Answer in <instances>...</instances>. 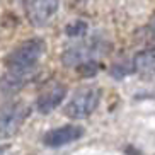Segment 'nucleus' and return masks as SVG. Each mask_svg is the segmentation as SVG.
I'll list each match as a JSON object with an SVG mask.
<instances>
[{"label": "nucleus", "instance_id": "1a4fd4ad", "mask_svg": "<svg viewBox=\"0 0 155 155\" xmlns=\"http://www.w3.org/2000/svg\"><path fill=\"white\" fill-rule=\"evenodd\" d=\"M87 32V24L82 22V21H75V22L68 24L67 26V34L73 38H80Z\"/></svg>", "mask_w": 155, "mask_h": 155}, {"label": "nucleus", "instance_id": "7ed1b4c3", "mask_svg": "<svg viewBox=\"0 0 155 155\" xmlns=\"http://www.w3.org/2000/svg\"><path fill=\"white\" fill-rule=\"evenodd\" d=\"M31 107L26 102H9L0 106V141L12 138L26 123Z\"/></svg>", "mask_w": 155, "mask_h": 155}, {"label": "nucleus", "instance_id": "f257e3e1", "mask_svg": "<svg viewBox=\"0 0 155 155\" xmlns=\"http://www.w3.org/2000/svg\"><path fill=\"white\" fill-rule=\"evenodd\" d=\"M46 51L43 39H28L17 45L9 55L5 56V75L0 78V92L14 94L21 91L26 84L34 77L38 63Z\"/></svg>", "mask_w": 155, "mask_h": 155}, {"label": "nucleus", "instance_id": "6e6552de", "mask_svg": "<svg viewBox=\"0 0 155 155\" xmlns=\"http://www.w3.org/2000/svg\"><path fill=\"white\" fill-rule=\"evenodd\" d=\"M130 63H131L133 72L145 73V75L155 73V46L138 51L137 55L133 56V60Z\"/></svg>", "mask_w": 155, "mask_h": 155}, {"label": "nucleus", "instance_id": "0eeeda50", "mask_svg": "<svg viewBox=\"0 0 155 155\" xmlns=\"http://www.w3.org/2000/svg\"><path fill=\"white\" fill-rule=\"evenodd\" d=\"M60 9L58 2H24V10L28 15V21L36 26V28H43L50 22V19L56 14V10Z\"/></svg>", "mask_w": 155, "mask_h": 155}, {"label": "nucleus", "instance_id": "20e7f679", "mask_svg": "<svg viewBox=\"0 0 155 155\" xmlns=\"http://www.w3.org/2000/svg\"><path fill=\"white\" fill-rule=\"evenodd\" d=\"M101 51H102V41L97 38H91L89 41H82L68 50H65L61 61L65 67H77L78 68L84 63L94 61V56Z\"/></svg>", "mask_w": 155, "mask_h": 155}, {"label": "nucleus", "instance_id": "f03ea898", "mask_svg": "<svg viewBox=\"0 0 155 155\" xmlns=\"http://www.w3.org/2000/svg\"><path fill=\"white\" fill-rule=\"evenodd\" d=\"M102 97V91L97 85H85L80 87L73 97L68 101V104L65 106V114L72 119H82L89 118L94 111L97 109V106Z\"/></svg>", "mask_w": 155, "mask_h": 155}, {"label": "nucleus", "instance_id": "39448f33", "mask_svg": "<svg viewBox=\"0 0 155 155\" xmlns=\"http://www.w3.org/2000/svg\"><path fill=\"white\" fill-rule=\"evenodd\" d=\"M85 135V128L80 124H65L60 128H53L50 131L45 133L43 137V143L50 148H60L68 143L80 140Z\"/></svg>", "mask_w": 155, "mask_h": 155}, {"label": "nucleus", "instance_id": "9d476101", "mask_svg": "<svg viewBox=\"0 0 155 155\" xmlns=\"http://www.w3.org/2000/svg\"><path fill=\"white\" fill-rule=\"evenodd\" d=\"M148 32H150L152 38H155V17L148 22Z\"/></svg>", "mask_w": 155, "mask_h": 155}, {"label": "nucleus", "instance_id": "423d86ee", "mask_svg": "<svg viewBox=\"0 0 155 155\" xmlns=\"http://www.w3.org/2000/svg\"><path fill=\"white\" fill-rule=\"evenodd\" d=\"M67 94H68V89H67L65 84L53 82L51 85L46 87L45 91H41V94L38 96L34 106H36V109L41 114H48L51 111H55L63 102Z\"/></svg>", "mask_w": 155, "mask_h": 155}]
</instances>
